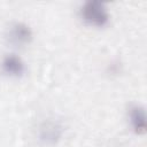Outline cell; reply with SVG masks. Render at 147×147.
Wrapping results in <instances>:
<instances>
[{"instance_id":"6da1fadb","label":"cell","mask_w":147,"mask_h":147,"mask_svg":"<svg viewBox=\"0 0 147 147\" xmlns=\"http://www.w3.org/2000/svg\"><path fill=\"white\" fill-rule=\"evenodd\" d=\"M82 18L90 25L105 26L109 21V13L103 2L100 1H86L80 8Z\"/></svg>"},{"instance_id":"7a4b0ae2","label":"cell","mask_w":147,"mask_h":147,"mask_svg":"<svg viewBox=\"0 0 147 147\" xmlns=\"http://www.w3.org/2000/svg\"><path fill=\"white\" fill-rule=\"evenodd\" d=\"M31 38H32V32L30 28L24 23L17 22L9 28L8 39H9V42L15 46L26 45L30 42Z\"/></svg>"},{"instance_id":"3957f363","label":"cell","mask_w":147,"mask_h":147,"mask_svg":"<svg viewBox=\"0 0 147 147\" xmlns=\"http://www.w3.org/2000/svg\"><path fill=\"white\" fill-rule=\"evenodd\" d=\"M130 122L136 133L144 134L146 132V113L144 107L134 105L130 108Z\"/></svg>"},{"instance_id":"277c9868","label":"cell","mask_w":147,"mask_h":147,"mask_svg":"<svg viewBox=\"0 0 147 147\" xmlns=\"http://www.w3.org/2000/svg\"><path fill=\"white\" fill-rule=\"evenodd\" d=\"M2 68L3 71L10 76H15V77H20L24 74L25 71V67L23 61L16 56V55H7L3 61H2Z\"/></svg>"},{"instance_id":"5b68a950","label":"cell","mask_w":147,"mask_h":147,"mask_svg":"<svg viewBox=\"0 0 147 147\" xmlns=\"http://www.w3.org/2000/svg\"><path fill=\"white\" fill-rule=\"evenodd\" d=\"M60 137V132H59V127L54 124L47 125L45 129H42L41 131V138L48 142H53L55 141V139H57Z\"/></svg>"}]
</instances>
